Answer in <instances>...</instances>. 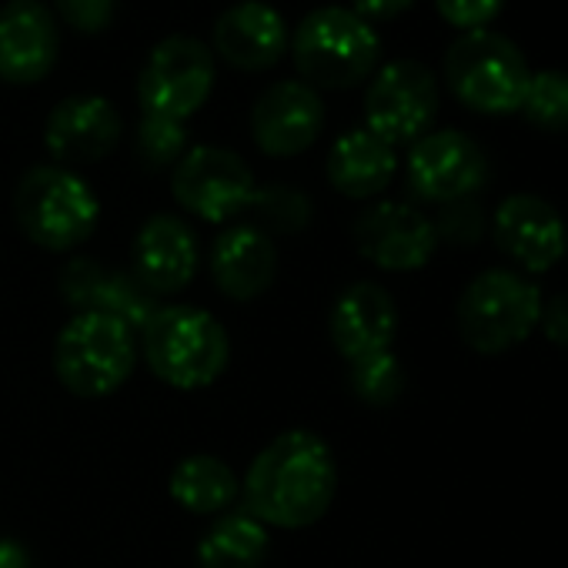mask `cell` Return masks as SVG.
Returning <instances> with one entry per match:
<instances>
[{"label":"cell","mask_w":568,"mask_h":568,"mask_svg":"<svg viewBox=\"0 0 568 568\" xmlns=\"http://www.w3.org/2000/svg\"><path fill=\"white\" fill-rule=\"evenodd\" d=\"M244 508L267 528H312L338 495V462L332 445L312 428L274 435L247 465L241 481Z\"/></svg>","instance_id":"6da1fadb"},{"label":"cell","mask_w":568,"mask_h":568,"mask_svg":"<svg viewBox=\"0 0 568 568\" xmlns=\"http://www.w3.org/2000/svg\"><path fill=\"white\" fill-rule=\"evenodd\" d=\"M138 335L151 375L178 392L211 388L231 365L224 325L197 305H161Z\"/></svg>","instance_id":"7a4b0ae2"},{"label":"cell","mask_w":568,"mask_h":568,"mask_svg":"<svg viewBox=\"0 0 568 568\" xmlns=\"http://www.w3.org/2000/svg\"><path fill=\"white\" fill-rule=\"evenodd\" d=\"M14 217L24 237L51 254L78 251L101 224L94 187L71 168L38 164L14 187Z\"/></svg>","instance_id":"3957f363"},{"label":"cell","mask_w":568,"mask_h":568,"mask_svg":"<svg viewBox=\"0 0 568 568\" xmlns=\"http://www.w3.org/2000/svg\"><path fill=\"white\" fill-rule=\"evenodd\" d=\"M292 58L305 84L315 91H345L368 81L378 71L382 41L375 24L358 18L352 8L312 11L295 38Z\"/></svg>","instance_id":"277c9868"},{"label":"cell","mask_w":568,"mask_h":568,"mask_svg":"<svg viewBox=\"0 0 568 568\" xmlns=\"http://www.w3.org/2000/svg\"><path fill=\"white\" fill-rule=\"evenodd\" d=\"M138 365V332L121 318L78 312L54 342V375L74 398H108Z\"/></svg>","instance_id":"5b68a950"},{"label":"cell","mask_w":568,"mask_h":568,"mask_svg":"<svg viewBox=\"0 0 568 568\" xmlns=\"http://www.w3.org/2000/svg\"><path fill=\"white\" fill-rule=\"evenodd\" d=\"M545 298L538 284L511 267L475 274L458 298L462 342L478 355H505L521 345L541 322Z\"/></svg>","instance_id":"8992f818"},{"label":"cell","mask_w":568,"mask_h":568,"mask_svg":"<svg viewBox=\"0 0 568 568\" xmlns=\"http://www.w3.org/2000/svg\"><path fill=\"white\" fill-rule=\"evenodd\" d=\"M528 64L521 51L488 28L465 31L445 54L448 91L478 114H515L521 111L528 88Z\"/></svg>","instance_id":"52a82bcc"},{"label":"cell","mask_w":568,"mask_h":568,"mask_svg":"<svg viewBox=\"0 0 568 568\" xmlns=\"http://www.w3.org/2000/svg\"><path fill=\"white\" fill-rule=\"evenodd\" d=\"M214 91V54L207 44L187 34L164 38L138 74L141 114L187 121L197 114Z\"/></svg>","instance_id":"ba28073f"},{"label":"cell","mask_w":568,"mask_h":568,"mask_svg":"<svg viewBox=\"0 0 568 568\" xmlns=\"http://www.w3.org/2000/svg\"><path fill=\"white\" fill-rule=\"evenodd\" d=\"M438 114V81L422 61H388L365 91V128L385 144H415Z\"/></svg>","instance_id":"9c48e42d"},{"label":"cell","mask_w":568,"mask_h":568,"mask_svg":"<svg viewBox=\"0 0 568 568\" xmlns=\"http://www.w3.org/2000/svg\"><path fill=\"white\" fill-rule=\"evenodd\" d=\"M257 184L241 154L214 144L187 148L171 171L174 201L197 221L227 224L251 207Z\"/></svg>","instance_id":"30bf717a"},{"label":"cell","mask_w":568,"mask_h":568,"mask_svg":"<svg viewBox=\"0 0 568 568\" xmlns=\"http://www.w3.org/2000/svg\"><path fill=\"white\" fill-rule=\"evenodd\" d=\"M355 251L382 271H418L438 251L435 221L405 201H378L352 224Z\"/></svg>","instance_id":"8fae6325"},{"label":"cell","mask_w":568,"mask_h":568,"mask_svg":"<svg viewBox=\"0 0 568 568\" xmlns=\"http://www.w3.org/2000/svg\"><path fill=\"white\" fill-rule=\"evenodd\" d=\"M408 187L432 204L475 197L488 178L485 151L462 131H428L408 151Z\"/></svg>","instance_id":"7c38bea8"},{"label":"cell","mask_w":568,"mask_h":568,"mask_svg":"<svg viewBox=\"0 0 568 568\" xmlns=\"http://www.w3.org/2000/svg\"><path fill=\"white\" fill-rule=\"evenodd\" d=\"M325 131V101L305 81H277L251 108V138L267 158H298Z\"/></svg>","instance_id":"4fadbf2b"},{"label":"cell","mask_w":568,"mask_h":568,"mask_svg":"<svg viewBox=\"0 0 568 568\" xmlns=\"http://www.w3.org/2000/svg\"><path fill=\"white\" fill-rule=\"evenodd\" d=\"M398 322L402 315L388 288L378 281H355L328 312V338L348 365H358L395 348Z\"/></svg>","instance_id":"5bb4252c"},{"label":"cell","mask_w":568,"mask_h":568,"mask_svg":"<svg viewBox=\"0 0 568 568\" xmlns=\"http://www.w3.org/2000/svg\"><path fill=\"white\" fill-rule=\"evenodd\" d=\"M197 234L184 217L161 211L138 227L131 244V271L154 298L181 295L197 277Z\"/></svg>","instance_id":"9a60e30c"},{"label":"cell","mask_w":568,"mask_h":568,"mask_svg":"<svg viewBox=\"0 0 568 568\" xmlns=\"http://www.w3.org/2000/svg\"><path fill=\"white\" fill-rule=\"evenodd\" d=\"M61 54V31L44 0H8L0 8V81L28 88L44 81Z\"/></svg>","instance_id":"2e32d148"},{"label":"cell","mask_w":568,"mask_h":568,"mask_svg":"<svg viewBox=\"0 0 568 568\" xmlns=\"http://www.w3.org/2000/svg\"><path fill=\"white\" fill-rule=\"evenodd\" d=\"M565 234L568 224L561 221L558 207L538 194H508L498 211L491 214V237L495 244L525 271L541 274L555 261L565 257Z\"/></svg>","instance_id":"e0dca14e"},{"label":"cell","mask_w":568,"mask_h":568,"mask_svg":"<svg viewBox=\"0 0 568 568\" xmlns=\"http://www.w3.org/2000/svg\"><path fill=\"white\" fill-rule=\"evenodd\" d=\"M121 114L101 94L64 98L44 124V148L61 168H81L104 161L121 141Z\"/></svg>","instance_id":"ac0fdd59"},{"label":"cell","mask_w":568,"mask_h":568,"mask_svg":"<svg viewBox=\"0 0 568 568\" xmlns=\"http://www.w3.org/2000/svg\"><path fill=\"white\" fill-rule=\"evenodd\" d=\"M61 295L78 312H98L121 318L134 332L161 308L158 298L134 277L131 267H108L98 257H74L61 274Z\"/></svg>","instance_id":"d6986e66"},{"label":"cell","mask_w":568,"mask_h":568,"mask_svg":"<svg viewBox=\"0 0 568 568\" xmlns=\"http://www.w3.org/2000/svg\"><path fill=\"white\" fill-rule=\"evenodd\" d=\"M288 44L292 38L284 28V18L264 0H241L217 18L211 31V54L244 74H261L274 68Z\"/></svg>","instance_id":"ffe728a7"},{"label":"cell","mask_w":568,"mask_h":568,"mask_svg":"<svg viewBox=\"0 0 568 568\" xmlns=\"http://www.w3.org/2000/svg\"><path fill=\"white\" fill-rule=\"evenodd\" d=\"M207 271L227 302H257L277 277V247L261 227L231 224L211 241Z\"/></svg>","instance_id":"44dd1931"},{"label":"cell","mask_w":568,"mask_h":568,"mask_svg":"<svg viewBox=\"0 0 568 568\" xmlns=\"http://www.w3.org/2000/svg\"><path fill=\"white\" fill-rule=\"evenodd\" d=\"M325 171L338 194L352 201H368L392 184L398 171V154L368 128H355L332 144Z\"/></svg>","instance_id":"7402d4cb"},{"label":"cell","mask_w":568,"mask_h":568,"mask_svg":"<svg viewBox=\"0 0 568 568\" xmlns=\"http://www.w3.org/2000/svg\"><path fill=\"white\" fill-rule=\"evenodd\" d=\"M168 495L178 508L204 518H217L234 508L241 498V478L237 471L217 458V455H187L171 468L168 478Z\"/></svg>","instance_id":"603a6c76"},{"label":"cell","mask_w":568,"mask_h":568,"mask_svg":"<svg viewBox=\"0 0 568 568\" xmlns=\"http://www.w3.org/2000/svg\"><path fill=\"white\" fill-rule=\"evenodd\" d=\"M271 551V528L247 508H231L211 521L197 541V568H261Z\"/></svg>","instance_id":"cb8c5ba5"},{"label":"cell","mask_w":568,"mask_h":568,"mask_svg":"<svg viewBox=\"0 0 568 568\" xmlns=\"http://www.w3.org/2000/svg\"><path fill=\"white\" fill-rule=\"evenodd\" d=\"M247 211L254 214V227H261L267 237L271 234H298L315 217L312 197L302 187H292V184L257 187Z\"/></svg>","instance_id":"d4e9b609"},{"label":"cell","mask_w":568,"mask_h":568,"mask_svg":"<svg viewBox=\"0 0 568 568\" xmlns=\"http://www.w3.org/2000/svg\"><path fill=\"white\" fill-rule=\"evenodd\" d=\"M521 114L541 131H568V74L531 71Z\"/></svg>","instance_id":"484cf974"},{"label":"cell","mask_w":568,"mask_h":568,"mask_svg":"<svg viewBox=\"0 0 568 568\" xmlns=\"http://www.w3.org/2000/svg\"><path fill=\"white\" fill-rule=\"evenodd\" d=\"M134 151H138V158H141V164L148 171L174 168L184 158V151H187V128L181 121H171V118L141 114Z\"/></svg>","instance_id":"4316f807"},{"label":"cell","mask_w":568,"mask_h":568,"mask_svg":"<svg viewBox=\"0 0 568 568\" xmlns=\"http://www.w3.org/2000/svg\"><path fill=\"white\" fill-rule=\"evenodd\" d=\"M352 392L365 405H375V408L395 405L398 395L405 392V368H402L398 355L385 352V355L352 365Z\"/></svg>","instance_id":"83f0119b"},{"label":"cell","mask_w":568,"mask_h":568,"mask_svg":"<svg viewBox=\"0 0 568 568\" xmlns=\"http://www.w3.org/2000/svg\"><path fill=\"white\" fill-rule=\"evenodd\" d=\"M435 234H438V244L448 241V244H475L481 234H485V211L475 197H462V201H452V204H442V214L435 221Z\"/></svg>","instance_id":"f1b7e54d"},{"label":"cell","mask_w":568,"mask_h":568,"mask_svg":"<svg viewBox=\"0 0 568 568\" xmlns=\"http://www.w3.org/2000/svg\"><path fill=\"white\" fill-rule=\"evenodd\" d=\"M58 14L78 31V34H101L111 28L118 0H54Z\"/></svg>","instance_id":"f546056e"},{"label":"cell","mask_w":568,"mask_h":568,"mask_svg":"<svg viewBox=\"0 0 568 568\" xmlns=\"http://www.w3.org/2000/svg\"><path fill=\"white\" fill-rule=\"evenodd\" d=\"M501 4H505V0H435L438 14L452 28H458L462 34L488 28V21L501 11Z\"/></svg>","instance_id":"4dcf8cb0"},{"label":"cell","mask_w":568,"mask_h":568,"mask_svg":"<svg viewBox=\"0 0 568 568\" xmlns=\"http://www.w3.org/2000/svg\"><path fill=\"white\" fill-rule=\"evenodd\" d=\"M538 328H541V335H545L551 345H558V348L568 352V292L555 295V298L541 308Z\"/></svg>","instance_id":"1f68e13d"},{"label":"cell","mask_w":568,"mask_h":568,"mask_svg":"<svg viewBox=\"0 0 568 568\" xmlns=\"http://www.w3.org/2000/svg\"><path fill=\"white\" fill-rule=\"evenodd\" d=\"M412 4H415V0H352V11L358 18H365L368 24H375V21H395V18H402Z\"/></svg>","instance_id":"d6a6232c"},{"label":"cell","mask_w":568,"mask_h":568,"mask_svg":"<svg viewBox=\"0 0 568 568\" xmlns=\"http://www.w3.org/2000/svg\"><path fill=\"white\" fill-rule=\"evenodd\" d=\"M0 568H31V551L14 538H0Z\"/></svg>","instance_id":"836d02e7"},{"label":"cell","mask_w":568,"mask_h":568,"mask_svg":"<svg viewBox=\"0 0 568 568\" xmlns=\"http://www.w3.org/2000/svg\"><path fill=\"white\" fill-rule=\"evenodd\" d=\"M565 254H568V234H565Z\"/></svg>","instance_id":"e575fe53"}]
</instances>
